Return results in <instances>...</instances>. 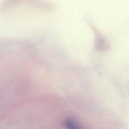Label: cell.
Returning <instances> with one entry per match:
<instances>
[{
	"instance_id": "cell-1",
	"label": "cell",
	"mask_w": 129,
	"mask_h": 129,
	"mask_svg": "<svg viewBox=\"0 0 129 129\" xmlns=\"http://www.w3.org/2000/svg\"><path fill=\"white\" fill-rule=\"evenodd\" d=\"M64 125L67 129H79L75 122L70 119H66L64 121Z\"/></svg>"
}]
</instances>
